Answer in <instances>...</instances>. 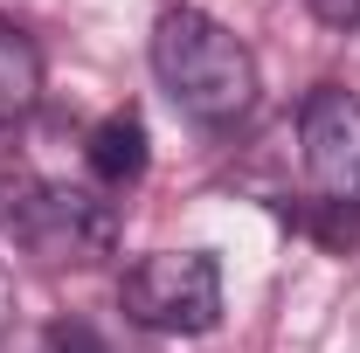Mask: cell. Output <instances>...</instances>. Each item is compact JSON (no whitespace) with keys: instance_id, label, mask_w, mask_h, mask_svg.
Wrapping results in <instances>:
<instances>
[{"instance_id":"1","label":"cell","mask_w":360,"mask_h":353,"mask_svg":"<svg viewBox=\"0 0 360 353\" xmlns=\"http://www.w3.org/2000/svg\"><path fill=\"white\" fill-rule=\"evenodd\" d=\"M153 77L194 125H236L257 104V63L201 7H167L153 21Z\"/></svg>"},{"instance_id":"2","label":"cell","mask_w":360,"mask_h":353,"mask_svg":"<svg viewBox=\"0 0 360 353\" xmlns=\"http://www.w3.org/2000/svg\"><path fill=\"white\" fill-rule=\"evenodd\" d=\"M118 305L146 333H174V340L215 333V319H222V264L208 250H153L118 277Z\"/></svg>"},{"instance_id":"3","label":"cell","mask_w":360,"mask_h":353,"mask_svg":"<svg viewBox=\"0 0 360 353\" xmlns=\"http://www.w3.org/2000/svg\"><path fill=\"white\" fill-rule=\"evenodd\" d=\"M298 146L319 201H354L360 208V90L319 84L298 111Z\"/></svg>"},{"instance_id":"4","label":"cell","mask_w":360,"mask_h":353,"mask_svg":"<svg viewBox=\"0 0 360 353\" xmlns=\"http://www.w3.org/2000/svg\"><path fill=\"white\" fill-rule=\"evenodd\" d=\"M111 243H118V208L90 187H56L49 180L28 257L35 264H97V257H111Z\"/></svg>"},{"instance_id":"5","label":"cell","mask_w":360,"mask_h":353,"mask_svg":"<svg viewBox=\"0 0 360 353\" xmlns=\"http://www.w3.org/2000/svg\"><path fill=\"white\" fill-rule=\"evenodd\" d=\"M84 160L90 174L104 180V187H132L146 174V160H153V146H146V118H139L132 104L125 111H111V118H97L84 139Z\"/></svg>"},{"instance_id":"6","label":"cell","mask_w":360,"mask_h":353,"mask_svg":"<svg viewBox=\"0 0 360 353\" xmlns=\"http://www.w3.org/2000/svg\"><path fill=\"white\" fill-rule=\"evenodd\" d=\"M42 104V49L14 21H0V125H21Z\"/></svg>"},{"instance_id":"7","label":"cell","mask_w":360,"mask_h":353,"mask_svg":"<svg viewBox=\"0 0 360 353\" xmlns=\"http://www.w3.org/2000/svg\"><path fill=\"white\" fill-rule=\"evenodd\" d=\"M35 353H104V340L90 333L84 319H56V326L42 333V347H35Z\"/></svg>"},{"instance_id":"8","label":"cell","mask_w":360,"mask_h":353,"mask_svg":"<svg viewBox=\"0 0 360 353\" xmlns=\"http://www.w3.org/2000/svg\"><path fill=\"white\" fill-rule=\"evenodd\" d=\"M312 14L326 28H360V0H312Z\"/></svg>"},{"instance_id":"9","label":"cell","mask_w":360,"mask_h":353,"mask_svg":"<svg viewBox=\"0 0 360 353\" xmlns=\"http://www.w3.org/2000/svg\"><path fill=\"white\" fill-rule=\"evenodd\" d=\"M7 319H14V298H7V277H0V347H7Z\"/></svg>"}]
</instances>
